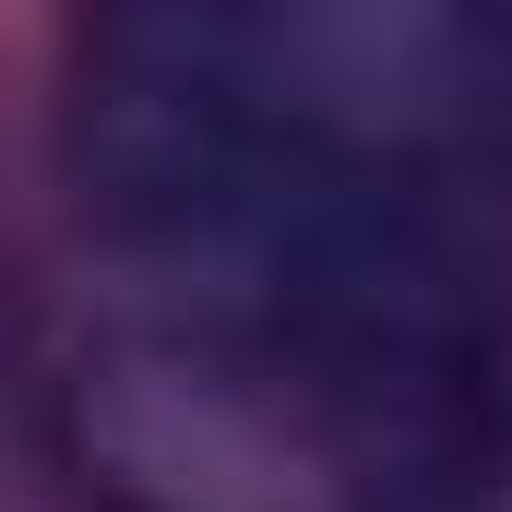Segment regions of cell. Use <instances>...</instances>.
I'll list each match as a JSON object with an SVG mask.
<instances>
[{
  "label": "cell",
  "instance_id": "1",
  "mask_svg": "<svg viewBox=\"0 0 512 512\" xmlns=\"http://www.w3.org/2000/svg\"><path fill=\"white\" fill-rule=\"evenodd\" d=\"M60 417L120 512L501 501L512 0H96Z\"/></svg>",
  "mask_w": 512,
  "mask_h": 512
}]
</instances>
